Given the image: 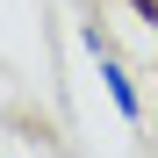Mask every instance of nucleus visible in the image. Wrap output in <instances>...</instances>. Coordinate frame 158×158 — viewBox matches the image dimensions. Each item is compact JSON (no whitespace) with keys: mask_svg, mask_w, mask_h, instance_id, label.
Returning <instances> with one entry per match:
<instances>
[{"mask_svg":"<svg viewBox=\"0 0 158 158\" xmlns=\"http://www.w3.org/2000/svg\"><path fill=\"white\" fill-rule=\"evenodd\" d=\"M86 50H94V65H101V86H108V101H115V115H122V122H137V115H144V101H137V79H129V72L115 65V50H108V36H101V29H86Z\"/></svg>","mask_w":158,"mask_h":158,"instance_id":"nucleus-1","label":"nucleus"}]
</instances>
